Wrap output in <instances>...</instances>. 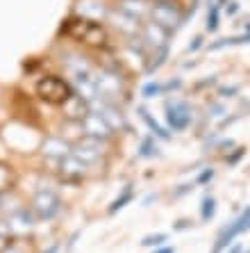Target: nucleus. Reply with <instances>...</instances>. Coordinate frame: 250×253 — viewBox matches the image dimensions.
Instances as JSON below:
<instances>
[{
	"mask_svg": "<svg viewBox=\"0 0 250 253\" xmlns=\"http://www.w3.org/2000/svg\"><path fill=\"white\" fill-rule=\"evenodd\" d=\"M216 212V201L212 199V196H207V199L203 201V208H200V214H203V219H212Z\"/></svg>",
	"mask_w": 250,
	"mask_h": 253,
	"instance_id": "4be33fe9",
	"label": "nucleus"
},
{
	"mask_svg": "<svg viewBox=\"0 0 250 253\" xmlns=\"http://www.w3.org/2000/svg\"><path fill=\"white\" fill-rule=\"evenodd\" d=\"M169 240V235H164V233H155V235H145L141 240V247H162L164 242Z\"/></svg>",
	"mask_w": 250,
	"mask_h": 253,
	"instance_id": "aec40b11",
	"label": "nucleus"
},
{
	"mask_svg": "<svg viewBox=\"0 0 250 253\" xmlns=\"http://www.w3.org/2000/svg\"><path fill=\"white\" fill-rule=\"evenodd\" d=\"M32 214L25 210H16L14 214H9V217L5 219V226L7 230L12 233V235H28L30 230H32V226H35V221H32Z\"/></svg>",
	"mask_w": 250,
	"mask_h": 253,
	"instance_id": "4468645a",
	"label": "nucleus"
},
{
	"mask_svg": "<svg viewBox=\"0 0 250 253\" xmlns=\"http://www.w3.org/2000/svg\"><path fill=\"white\" fill-rule=\"evenodd\" d=\"M57 171H59V176L64 178V180H69V183H80L82 178L87 176L89 165H84L80 158H75L73 153H69L64 160H59L57 162Z\"/></svg>",
	"mask_w": 250,
	"mask_h": 253,
	"instance_id": "1a4fd4ad",
	"label": "nucleus"
},
{
	"mask_svg": "<svg viewBox=\"0 0 250 253\" xmlns=\"http://www.w3.org/2000/svg\"><path fill=\"white\" fill-rule=\"evenodd\" d=\"M41 153H43L46 160L59 162V160H64L71 153V144L66 139H62V137H46L41 141Z\"/></svg>",
	"mask_w": 250,
	"mask_h": 253,
	"instance_id": "f8f14e48",
	"label": "nucleus"
},
{
	"mask_svg": "<svg viewBox=\"0 0 250 253\" xmlns=\"http://www.w3.org/2000/svg\"><path fill=\"white\" fill-rule=\"evenodd\" d=\"M57 251H59V247H50L46 253H57Z\"/></svg>",
	"mask_w": 250,
	"mask_h": 253,
	"instance_id": "473e14b6",
	"label": "nucleus"
},
{
	"mask_svg": "<svg viewBox=\"0 0 250 253\" xmlns=\"http://www.w3.org/2000/svg\"><path fill=\"white\" fill-rule=\"evenodd\" d=\"M152 23L162 25L166 32H175L184 23V14L173 0H150V16Z\"/></svg>",
	"mask_w": 250,
	"mask_h": 253,
	"instance_id": "f03ea898",
	"label": "nucleus"
},
{
	"mask_svg": "<svg viewBox=\"0 0 250 253\" xmlns=\"http://www.w3.org/2000/svg\"><path fill=\"white\" fill-rule=\"evenodd\" d=\"M166 121L173 130H184L191 124V107L182 100H171L166 103Z\"/></svg>",
	"mask_w": 250,
	"mask_h": 253,
	"instance_id": "9b49d317",
	"label": "nucleus"
},
{
	"mask_svg": "<svg viewBox=\"0 0 250 253\" xmlns=\"http://www.w3.org/2000/svg\"><path fill=\"white\" fill-rule=\"evenodd\" d=\"M71 153L75 155V158H80L84 165H96V162H100L103 160V155H105V148H103V141L100 139H93V137H82V139H77L73 146H71Z\"/></svg>",
	"mask_w": 250,
	"mask_h": 253,
	"instance_id": "423d86ee",
	"label": "nucleus"
},
{
	"mask_svg": "<svg viewBox=\"0 0 250 253\" xmlns=\"http://www.w3.org/2000/svg\"><path fill=\"white\" fill-rule=\"evenodd\" d=\"M246 42H248V32H246L244 37H230V39L212 43V50H218V48H225V46H234V43H246Z\"/></svg>",
	"mask_w": 250,
	"mask_h": 253,
	"instance_id": "412c9836",
	"label": "nucleus"
},
{
	"mask_svg": "<svg viewBox=\"0 0 250 253\" xmlns=\"http://www.w3.org/2000/svg\"><path fill=\"white\" fill-rule=\"evenodd\" d=\"M14 185H16V171H14V167L7 165V162H0V194L12 192Z\"/></svg>",
	"mask_w": 250,
	"mask_h": 253,
	"instance_id": "a211bd4d",
	"label": "nucleus"
},
{
	"mask_svg": "<svg viewBox=\"0 0 250 253\" xmlns=\"http://www.w3.org/2000/svg\"><path fill=\"white\" fill-rule=\"evenodd\" d=\"M64 105H66V117H69L71 121H77V124H80L89 112V103L87 100H82L80 96H71Z\"/></svg>",
	"mask_w": 250,
	"mask_h": 253,
	"instance_id": "f3484780",
	"label": "nucleus"
},
{
	"mask_svg": "<svg viewBox=\"0 0 250 253\" xmlns=\"http://www.w3.org/2000/svg\"><path fill=\"white\" fill-rule=\"evenodd\" d=\"M62 35L71 37L80 43H89L93 48H103L107 43V32L100 23H96L93 18H84V16H73L69 18L62 28Z\"/></svg>",
	"mask_w": 250,
	"mask_h": 253,
	"instance_id": "f257e3e1",
	"label": "nucleus"
},
{
	"mask_svg": "<svg viewBox=\"0 0 250 253\" xmlns=\"http://www.w3.org/2000/svg\"><path fill=\"white\" fill-rule=\"evenodd\" d=\"M141 155H157V151H155V141H152L150 137H145L143 144H141Z\"/></svg>",
	"mask_w": 250,
	"mask_h": 253,
	"instance_id": "a878e982",
	"label": "nucleus"
},
{
	"mask_svg": "<svg viewBox=\"0 0 250 253\" xmlns=\"http://www.w3.org/2000/svg\"><path fill=\"white\" fill-rule=\"evenodd\" d=\"M128 201H132V189H125V192H123V194L116 199V203H111L109 212H116V210H121L123 206H128Z\"/></svg>",
	"mask_w": 250,
	"mask_h": 253,
	"instance_id": "5701e85b",
	"label": "nucleus"
},
{
	"mask_svg": "<svg viewBox=\"0 0 250 253\" xmlns=\"http://www.w3.org/2000/svg\"><path fill=\"white\" fill-rule=\"evenodd\" d=\"M189 226H191V224H189V219H182L180 224H175V228H178V230H182V228H189Z\"/></svg>",
	"mask_w": 250,
	"mask_h": 253,
	"instance_id": "7c9ffc66",
	"label": "nucleus"
},
{
	"mask_svg": "<svg viewBox=\"0 0 250 253\" xmlns=\"http://www.w3.org/2000/svg\"><path fill=\"white\" fill-rule=\"evenodd\" d=\"M216 28H218V9H212V12H210V23H207V30H210V32H214Z\"/></svg>",
	"mask_w": 250,
	"mask_h": 253,
	"instance_id": "bb28decb",
	"label": "nucleus"
},
{
	"mask_svg": "<svg viewBox=\"0 0 250 253\" xmlns=\"http://www.w3.org/2000/svg\"><path fill=\"white\" fill-rule=\"evenodd\" d=\"M93 87H96V98L114 103L121 98L123 94V80L121 76L111 73V71H103V73H93Z\"/></svg>",
	"mask_w": 250,
	"mask_h": 253,
	"instance_id": "20e7f679",
	"label": "nucleus"
},
{
	"mask_svg": "<svg viewBox=\"0 0 250 253\" xmlns=\"http://www.w3.org/2000/svg\"><path fill=\"white\" fill-rule=\"evenodd\" d=\"M36 96L41 100H46L50 105H64L66 100L73 96L69 83L59 76H43L36 83Z\"/></svg>",
	"mask_w": 250,
	"mask_h": 253,
	"instance_id": "7ed1b4c3",
	"label": "nucleus"
},
{
	"mask_svg": "<svg viewBox=\"0 0 250 253\" xmlns=\"http://www.w3.org/2000/svg\"><path fill=\"white\" fill-rule=\"evenodd\" d=\"M212 178V171H205V173H200V178H198V183H207Z\"/></svg>",
	"mask_w": 250,
	"mask_h": 253,
	"instance_id": "c756f323",
	"label": "nucleus"
},
{
	"mask_svg": "<svg viewBox=\"0 0 250 253\" xmlns=\"http://www.w3.org/2000/svg\"><path fill=\"white\" fill-rule=\"evenodd\" d=\"M139 114H141V119H143L145 124H148V128H150L152 132H155V135H157V137H162V139H169V132H166V130H164L162 126H159L157 121H155V119L150 117V114L145 112L143 107H141V110H139Z\"/></svg>",
	"mask_w": 250,
	"mask_h": 253,
	"instance_id": "6ab92c4d",
	"label": "nucleus"
},
{
	"mask_svg": "<svg viewBox=\"0 0 250 253\" xmlns=\"http://www.w3.org/2000/svg\"><path fill=\"white\" fill-rule=\"evenodd\" d=\"M59 206H62V201H59V196L55 192L39 189L32 196V217L39 219V221H48V219H53L59 212Z\"/></svg>",
	"mask_w": 250,
	"mask_h": 253,
	"instance_id": "39448f33",
	"label": "nucleus"
},
{
	"mask_svg": "<svg viewBox=\"0 0 250 253\" xmlns=\"http://www.w3.org/2000/svg\"><path fill=\"white\" fill-rule=\"evenodd\" d=\"M80 126H82V132H84L87 137H93V139H100V141L109 139L111 132H114V130L105 124V119L100 117V114L91 112V110H89L87 117L80 121Z\"/></svg>",
	"mask_w": 250,
	"mask_h": 253,
	"instance_id": "9d476101",
	"label": "nucleus"
},
{
	"mask_svg": "<svg viewBox=\"0 0 250 253\" xmlns=\"http://www.w3.org/2000/svg\"><path fill=\"white\" fill-rule=\"evenodd\" d=\"M230 253H241V247H234V249H232V251H230Z\"/></svg>",
	"mask_w": 250,
	"mask_h": 253,
	"instance_id": "72a5a7b5",
	"label": "nucleus"
},
{
	"mask_svg": "<svg viewBox=\"0 0 250 253\" xmlns=\"http://www.w3.org/2000/svg\"><path fill=\"white\" fill-rule=\"evenodd\" d=\"M248 217H250V212H248V208H246L244 214H241V217H239L232 226H227L225 233H221V237H218V242H216V247H214V251H212V253H221V249H225L227 244L234 240V237L241 235V233L248 228Z\"/></svg>",
	"mask_w": 250,
	"mask_h": 253,
	"instance_id": "ddd939ff",
	"label": "nucleus"
},
{
	"mask_svg": "<svg viewBox=\"0 0 250 253\" xmlns=\"http://www.w3.org/2000/svg\"><path fill=\"white\" fill-rule=\"evenodd\" d=\"M200 43H203V37H196V39L191 42V46H189V53H193L196 48H200Z\"/></svg>",
	"mask_w": 250,
	"mask_h": 253,
	"instance_id": "c85d7f7f",
	"label": "nucleus"
},
{
	"mask_svg": "<svg viewBox=\"0 0 250 253\" xmlns=\"http://www.w3.org/2000/svg\"><path fill=\"white\" fill-rule=\"evenodd\" d=\"M139 39H141V43H143L145 50H162V48L169 46L171 32H166L162 25L148 21V23H141Z\"/></svg>",
	"mask_w": 250,
	"mask_h": 253,
	"instance_id": "0eeeda50",
	"label": "nucleus"
},
{
	"mask_svg": "<svg viewBox=\"0 0 250 253\" xmlns=\"http://www.w3.org/2000/svg\"><path fill=\"white\" fill-rule=\"evenodd\" d=\"M82 12H91L93 16H105L107 9L100 5V2H96V5H89V2H84V5H82Z\"/></svg>",
	"mask_w": 250,
	"mask_h": 253,
	"instance_id": "393cba45",
	"label": "nucleus"
},
{
	"mask_svg": "<svg viewBox=\"0 0 250 253\" xmlns=\"http://www.w3.org/2000/svg\"><path fill=\"white\" fill-rule=\"evenodd\" d=\"M162 84H157V83H148V84H143V89H141V96L143 98H152V96H157L159 91H162Z\"/></svg>",
	"mask_w": 250,
	"mask_h": 253,
	"instance_id": "b1692460",
	"label": "nucleus"
},
{
	"mask_svg": "<svg viewBox=\"0 0 250 253\" xmlns=\"http://www.w3.org/2000/svg\"><path fill=\"white\" fill-rule=\"evenodd\" d=\"M89 105H91V112L100 114V117L105 119V124L109 126L111 130H128V121H125V117H123L121 112H118V107L114 105V103L96 98V100H91Z\"/></svg>",
	"mask_w": 250,
	"mask_h": 253,
	"instance_id": "6e6552de",
	"label": "nucleus"
},
{
	"mask_svg": "<svg viewBox=\"0 0 250 253\" xmlns=\"http://www.w3.org/2000/svg\"><path fill=\"white\" fill-rule=\"evenodd\" d=\"M155 253H173V249H171V247H164V244H162V249H159V251H155Z\"/></svg>",
	"mask_w": 250,
	"mask_h": 253,
	"instance_id": "2f4dec72",
	"label": "nucleus"
},
{
	"mask_svg": "<svg viewBox=\"0 0 250 253\" xmlns=\"http://www.w3.org/2000/svg\"><path fill=\"white\" fill-rule=\"evenodd\" d=\"M109 18H111V23H114V28L121 30L125 37H137V35H139L141 21H137V18H132V16H128V14L118 12V9H114V12L109 14Z\"/></svg>",
	"mask_w": 250,
	"mask_h": 253,
	"instance_id": "dca6fc26",
	"label": "nucleus"
},
{
	"mask_svg": "<svg viewBox=\"0 0 250 253\" xmlns=\"http://www.w3.org/2000/svg\"><path fill=\"white\" fill-rule=\"evenodd\" d=\"M0 253H23V249L18 247V244H14V242H7L5 247L0 249Z\"/></svg>",
	"mask_w": 250,
	"mask_h": 253,
	"instance_id": "cd10ccee",
	"label": "nucleus"
},
{
	"mask_svg": "<svg viewBox=\"0 0 250 253\" xmlns=\"http://www.w3.org/2000/svg\"><path fill=\"white\" fill-rule=\"evenodd\" d=\"M218 2H221V5H225V0H218Z\"/></svg>",
	"mask_w": 250,
	"mask_h": 253,
	"instance_id": "f704fd0d",
	"label": "nucleus"
},
{
	"mask_svg": "<svg viewBox=\"0 0 250 253\" xmlns=\"http://www.w3.org/2000/svg\"><path fill=\"white\" fill-rule=\"evenodd\" d=\"M116 9L143 23L150 16V0H118Z\"/></svg>",
	"mask_w": 250,
	"mask_h": 253,
	"instance_id": "2eb2a0df",
	"label": "nucleus"
}]
</instances>
